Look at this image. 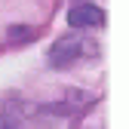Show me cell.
Masks as SVG:
<instances>
[{
    "label": "cell",
    "instance_id": "cell-1",
    "mask_svg": "<svg viewBox=\"0 0 129 129\" xmlns=\"http://www.w3.org/2000/svg\"><path fill=\"white\" fill-rule=\"evenodd\" d=\"M99 52V43L89 40V37H61L52 43V52H49V64L52 68H64V64H71L74 58H83V55H95Z\"/></svg>",
    "mask_w": 129,
    "mask_h": 129
},
{
    "label": "cell",
    "instance_id": "cell-3",
    "mask_svg": "<svg viewBox=\"0 0 129 129\" xmlns=\"http://www.w3.org/2000/svg\"><path fill=\"white\" fill-rule=\"evenodd\" d=\"M31 120L25 111H9V108H3L0 111V129H31Z\"/></svg>",
    "mask_w": 129,
    "mask_h": 129
},
{
    "label": "cell",
    "instance_id": "cell-2",
    "mask_svg": "<svg viewBox=\"0 0 129 129\" xmlns=\"http://www.w3.org/2000/svg\"><path fill=\"white\" fill-rule=\"evenodd\" d=\"M68 22H71V28H89V25H102V22H105V12L95 6V3H80V6H71V12H68Z\"/></svg>",
    "mask_w": 129,
    "mask_h": 129
}]
</instances>
